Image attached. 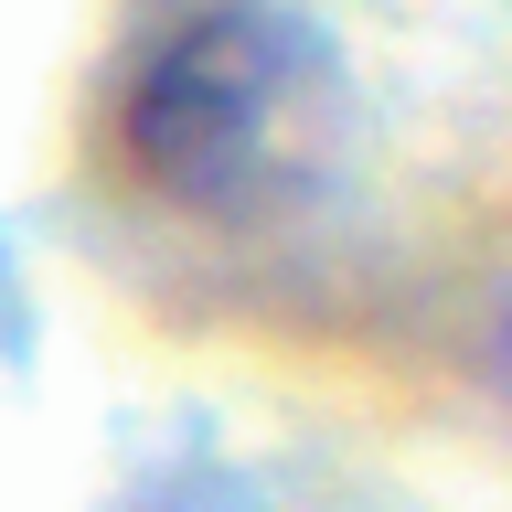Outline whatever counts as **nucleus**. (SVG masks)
<instances>
[{
	"mask_svg": "<svg viewBox=\"0 0 512 512\" xmlns=\"http://www.w3.org/2000/svg\"><path fill=\"white\" fill-rule=\"evenodd\" d=\"M502 395H512V320H502Z\"/></svg>",
	"mask_w": 512,
	"mask_h": 512,
	"instance_id": "2",
	"label": "nucleus"
},
{
	"mask_svg": "<svg viewBox=\"0 0 512 512\" xmlns=\"http://www.w3.org/2000/svg\"><path fill=\"white\" fill-rule=\"evenodd\" d=\"M320 139V54L278 11H192L160 32L118 96V160L182 214H235L278 192Z\"/></svg>",
	"mask_w": 512,
	"mask_h": 512,
	"instance_id": "1",
	"label": "nucleus"
}]
</instances>
